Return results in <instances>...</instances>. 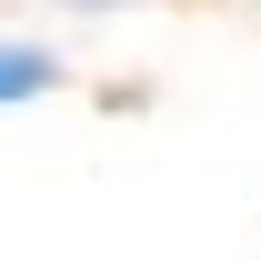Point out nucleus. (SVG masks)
I'll list each match as a JSON object with an SVG mask.
<instances>
[{"instance_id":"nucleus-1","label":"nucleus","mask_w":261,"mask_h":261,"mask_svg":"<svg viewBox=\"0 0 261 261\" xmlns=\"http://www.w3.org/2000/svg\"><path fill=\"white\" fill-rule=\"evenodd\" d=\"M40 91H50V61L20 50V40H0V100H40Z\"/></svg>"}]
</instances>
